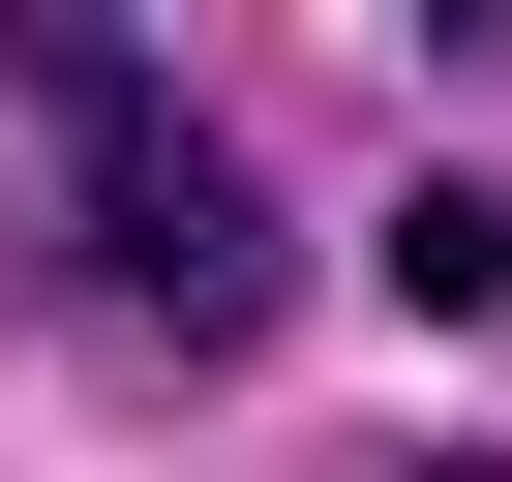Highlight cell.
<instances>
[{
	"label": "cell",
	"instance_id": "obj_1",
	"mask_svg": "<svg viewBox=\"0 0 512 482\" xmlns=\"http://www.w3.org/2000/svg\"><path fill=\"white\" fill-rule=\"evenodd\" d=\"M0 121H31V272L121 332V362H272V181L241 121H181V61L121 0H0Z\"/></svg>",
	"mask_w": 512,
	"mask_h": 482
},
{
	"label": "cell",
	"instance_id": "obj_2",
	"mask_svg": "<svg viewBox=\"0 0 512 482\" xmlns=\"http://www.w3.org/2000/svg\"><path fill=\"white\" fill-rule=\"evenodd\" d=\"M392 302H422V332H482V302H512V211H482V181H422V211H392Z\"/></svg>",
	"mask_w": 512,
	"mask_h": 482
}]
</instances>
